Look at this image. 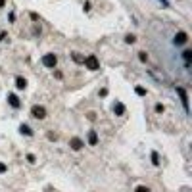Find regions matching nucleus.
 <instances>
[{
  "label": "nucleus",
  "instance_id": "2eb2a0df",
  "mask_svg": "<svg viewBox=\"0 0 192 192\" xmlns=\"http://www.w3.org/2000/svg\"><path fill=\"white\" fill-rule=\"evenodd\" d=\"M135 90H137V94H140V96H144V94H146V90H144L142 87H137Z\"/></svg>",
  "mask_w": 192,
  "mask_h": 192
},
{
  "label": "nucleus",
  "instance_id": "0eeeda50",
  "mask_svg": "<svg viewBox=\"0 0 192 192\" xmlns=\"http://www.w3.org/2000/svg\"><path fill=\"white\" fill-rule=\"evenodd\" d=\"M8 104L12 106V108H19L21 106V102H19V98L15 94H8Z\"/></svg>",
  "mask_w": 192,
  "mask_h": 192
},
{
  "label": "nucleus",
  "instance_id": "9d476101",
  "mask_svg": "<svg viewBox=\"0 0 192 192\" xmlns=\"http://www.w3.org/2000/svg\"><path fill=\"white\" fill-rule=\"evenodd\" d=\"M19 133L25 135V137H33V129L29 127V125H21V127H19Z\"/></svg>",
  "mask_w": 192,
  "mask_h": 192
},
{
  "label": "nucleus",
  "instance_id": "f3484780",
  "mask_svg": "<svg viewBox=\"0 0 192 192\" xmlns=\"http://www.w3.org/2000/svg\"><path fill=\"white\" fill-rule=\"evenodd\" d=\"M156 111H158V114H163V106H161V104H156Z\"/></svg>",
  "mask_w": 192,
  "mask_h": 192
},
{
  "label": "nucleus",
  "instance_id": "dca6fc26",
  "mask_svg": "<svg viewBox=\"0 0 192 192\" xmlns=\"http://www.w3.org/2000/svg\"><path fill=\"white\" fill-rule=\"evenodd\" d=\"M148 190H150L148 186H137V190H135V192H148Z\"/></svg>",
  "mask_w": 192,
  "mask_h": 192
},
{
  "label": "nucleus",
  "instance_id": "5701e85b",
  "mask_svg": "<svg viewBox=\"0 0 192 192\" xmlns=\"http://www.w3.org/2000/svg\"><path fill=\"white\" fill-rule=\"evenodd\" d=\"M4 171H6V165H4V163H0V173H4Z\"/></svg>",
  "mask_w": 192,
  "mask_h": 192
},
{
  "label": "nucleus",
  "instance_id": "412c9836",
  "mask_svg": "<svg viewBox=\"0 0 192 192\" xmlns=\"http://www.w3.org/2000/svg\"><path fill=\"white\" fill-rule=\"evenodd\" d=\"M125 41H127V42H135V37H133V35H129V37H125Z\"/></svg>",
  "mask_w": 192,
  "mask_h": 192
},
{
  "label": "nucleus",
  "instance_id": "7ed1b4c3",
  "mask_svg": "<svg viewBox=\"0 0 192 192\" xmlns=\"http://www.w3.org/2000/svg\"><path fill=\"white\" fill-rule=\"evenodd\" d=\"M42 64H44L46 67H56V64H58V58H56L54 54H46L44 58H42Z\"/></svg>",
  "mask_w": 192,
  "mask_h": 192
},
{
  "label": "nucleus",
  "instance_id": "f257e3e1",
  "mask_svg": "<svg viewBox=\"0 0 192 192\" xmlns=\"http://www.w3.org/2000/svg\"><path fill=\"white\" fill-rule=\"evenodd\" d=\"M85 65H87L90 71H96V69L100 67V64H98V58H96V56H88V58H85Z\"/></svg>",
  "mask_w": 192,
  "mask_h": 192
},
{
  "label": "nucleus",
  "instance_id": "6e6552de",
  "mask_svg": "<svg viewBox=\"0 0 192 192\" xmlns=\"http://www.w3.org/2000/svg\"><path fill=\"white\" fill-rule=\"evenodd\" d=\"M69 146L73 148V150H81V148H83V140H81V138H77V137H73V138H71V142H69Z\"/></svg>",
  "mask_w": 192,
  "mask_h": 192
},
{
  "label": "nucleus",
  "instance_id": "9b49d317",
  "mask_svg": "<svg viewBox=\"0 0 192 192\" xmlns=\"http://www.w3.org/2000/svg\"><path fill=\"white\" fill-rule=\"evenodd\" d=\"M15 87H18V88H25V87H27V81H25L23 77H18V79H15Z\"/></svg>",
  "mask_w": 192,
  "mask_h": 192
},
{
  "label": "nucleus",
  "instance_id": "f03ea898",
  "mask_svg": "<svg viewBox=\"0 0 192 192\" xmlns=\"http://www.w3.org/2000/svg\"><path fill=\"white\" fill-rule=\"evenodd\" d=\"M31 114L35 119H44L46 117V110L42 108V106H33L31 108Z\"/></svg>",
  "mask_w": 192,
  "mask_h": 192
},
{
  "label": "nucleus",
  "instance_id": "1a4fd4ad",
  "mask_svg": "<svg viewBox=\"0 0 192 192\" xmlns=\"http://www.w3.org/2000/svg\"><path fill=\"white\" fill-rule=\"evenodd\" d=\"M114 114L115 115H123L125 114V106L121 104V102H115L114 104Z\"/></svg>",
  "mask_w": 192,
  "mask_h": 192
},
{
  "label": "nucleus",
  "instance_id": "f8f14e48",
  "mask_svg": "<svg viewBox=\"0 0 192 192\" xmlns=\"http://www.w3.org/2000/svg\"><path fill=\"white\" fill-rule=\"evenodd\" d=\"M71 58L77 62V64H85V56H81V54H77V52H73L71 54Z\"/></svg>",
  "mask_w": 192,
  "mask_h": 192
},
{
  "label": "nucleus",
  "instance_id": "a211bd4d",
  "mask_svg": "<svg viewBox=\"0 0 192 192\" xmlns=\"http://www.w3.org/2000/svg\"><path fill=\"white\" fill-rule=\"evenodd\" d=\"M27 161H29V163H35V156H33V154H27Z\"/></svg>",
  "mask_w": 192,
  "mask_h": 192
},
{
  "label": "nucleus",
  "instance_id": "6ab92c4d",
  "mask_svg": "<svg viewBox=\"0 0 192 192\" xmlns=\"http://www.w3.org/2000/svg\"><path fill=\"white\" fill-rule=\"evenodd\" d=\"M138 58H140V60H142V62H146V60H148V56H146V54H144V52H140V54H138Z\"/></svg>",
  "mask_w": 192,
  "mask_h": 192
},
{
  "label": "nucleus",
  "instance_id": "4be33fe9",
  "mask_svg": "<svg viewBox=\"0 0 192 192\" xmlns=\"http://www.w3.org/2000/svg\"><path fill=\"white\" fill-rule=\"evenodd\" d=\"M106 94H108V90H106V88H102V90H100V98H104Z\"/></svg>",
  "mask_w": 192,
  "mask_h": 192
},
{
  "label": "nucleus",
  "instance_id": "4468645a",
  "mask_svg": "<svg viewBox=\"0 0 192 192\" xmlns=\"http://www.w3.org/2000/svg\"><path fill=\"white\" fill-rule=\"evenodd\" d=\"M152 163L160 165V158H158V152H152Z\"/></svg>",
  "mask_w": 192,
  "mask_h": 192
},
{
  "label": "nucleus",
  "instance_id": "ddd939ff",
  "mask_svg": "<svg viewBox=\"0 0 192 192\" xmlns=\"http://www.w3.org/2000/svg\"><path fill=\"white\" fill-rule=\"evenodd\" d=\"M190 56H192V52H190V50H184V60H186V67H190Z\"/></svg>",
  "mask_w": 192,
  "mask_h": 192
},
{
  "label": "nucleus",
  "instance_id": "20e7f679",
  "mask_svg": "<svg viewBox=\"0 0 192 192\" xmlns=\"http://www.w3.org/2000/svg\"><path fill=\"white\" fill-rule=\"evenodd\" d=\"M186 41H188V35H186L184 31H179L177 35H175V44H177V46L186 44Z\"/></svg>",
  "mask_w": 192,
  "mask_h": 192
},
{
  "label": "nucleus",
  "instance_id": "39448f33",
  "mask_svg": "<svg viewBox=\"0 0 192 192\" xmlns=\"http://www.w3.org/2000/svg\"><path fill=\"white\" fill-rule=\"evenodd\" d=\"M177 92H179V96H181V100H183L184 110L188 111V94H186V90H184L183 87H177Z\"/></svg>",
  "mask_w": 192,
  "mask_h": 192
},
{
  "label": "nucleus",
  "instance_id": "423d86ee",
  "mask_svg": "<svg viewBox=\"0 0 192 192\" xmlns=\"http://www.w3.org/2000/svg\"><path fill=\"white\" fill-rule=\"evenodd\" d=\"M88 144H90V146H96V144H98V135H96L94 129L88 131Z\"/></svg>",
  "mask_w": 192,
  "mask_h": 192
},
{
  "label": "nucleus",
  "instance_id": "aec40b11",
  "mask_svg": "<svg viewBox=\"0 0 192 192\" xmlns=\"http://www.w3.org/2000/svg\"><path fill=\"white\" fill-rule=\"evenodd\" d=\"M158 2H160V4L163 6V8H167V6H169V2H167V0H158Z\"/></svg>",
  "mask_w": 192,
  "mask_h": 192
}]
</instances>
